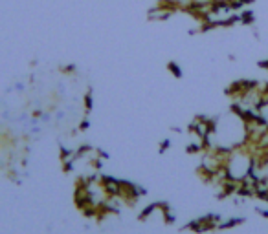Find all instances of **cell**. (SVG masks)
Here are the masks:
<instances>
[{
    "instance_id": "obj_1",
    "label": "cell",
    "mask_w": 268,
    "mask_h": 234,
    "mask_svg": "<svg viewBox=\"0 0 268 234\" xmlns=\"http://www.w3.org/2000/svg\"><path fill=\"white\" fill-rule=\"evenodd\" d=\"M224 168H226L228 179L237 181V183L244 181L253 168V152L250 150V146L243 145V146H235L232 150H228Z\"/></svg>"
},
{
    "instance_id": "obj_2",
    "label": "cell",
    "mask_w": 268,
    "mask_h": 234,
    "mask_svg": "<svg viewBox=\"0 0 268 234\" xmlns=\"http://www.w3.org/2000/svg\"><path fill=\"white\" fill-rule=\"evenodd\" d=\"M237 6L234 4H213V8L201 18L206 28H215V26H230L237 20Z\"/></svg>"
},
{
    "instance_id": "obj_3",
    "label": "cell",
    "mask_w": 268,
    "mask_h": 234,
    "mask_svg": "<svg viewBox=\"0 0 268 234\" xmlns=\"http://www.w3.org/2000/svg\"><path fill=\"white\" fill-rule=\"evenodd\" d=\"M213 2H217V4H234L237 8H241L244 2L243 0H213Z\"/></svg>"
},
{
    "instance_id": "obj_4",
    "label": "cell",
    "mask_w": 268,
    "mask_h": 234,
    "mask_svg": "<svg viewBox=\"0 0 268 234\" xmlns=\"http://www.w3.org/2000/svg\"><path fill=\"white\" fill-rule=\"evenodd\" d=\"M53 117H55V121H57V123H63V121L67 119V110H57Z\"/></svg>"
},
{
    "instance_id": "obj_5",
    "label": "cell",
    "mask_w": 268,
    "mask_h": 234,
    "mask_svg": "<svg viewBox=\"0 0 268 234\" xmlns=\"http://www.w3.org/2000/svg\"><path fill=\"white\" fill-rule=\"evenodd\" d=\"M13 90L17 93H24L26 92V84L22 83V81H17V83L13 84Z\"/></svg>"
},
{
    "instance_id": "obj_6",
    "label": "cell",
    "mask_w": 268,
    "mask_h": 234,
    "mask_svg": "<svg viewBox=\"0 0 268 234\" xmlns=\"http://www.w3.org/2000/svg\"><path fill=\"white\" fill-rule=\"evenodd\" d=\"M257 212H259V214H261L263 218H267V219H268V210H265V209H257Z\"/></svg>"
},
{
    "instance_id": "obj_7",
    "label": "cell",
    "mask_w": 268,
    "mask_h": 234,
    "mask_svg": "<svg viewBox=\"0 0 268 234\" xmlns=\"http://www.w3.org/2000/svg\"><path fill=\"white\" fill-rule=\"evenodd\" d=\"M244 2H250V0H244Z\"/></svg>"
}]
</instances>
